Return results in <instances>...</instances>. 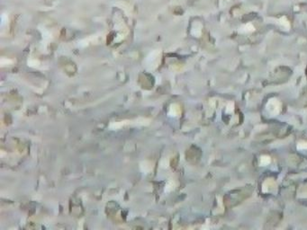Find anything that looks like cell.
<instances>
[{
  "mask_svg": "<svg viewBox=\"0 0 307 230\" xmlns=\"http://www.w3.org/2000/svg\"><path fill=\"white\" fill-rule=\"evenodd\" d=\"M260 163H261V165H267L268 164L270 163V158L269 157H261V160H260Z\"/></svg>",
  "mask_w": 307,
  "mask_h": 230,
  "instance_id": "1",
  "label": "cell"
},
{
  "mask_svg": "<svg viewBox=\"0 0 307 230\" xmlns=\"http://www.w3.org/2000/svg\"><path fill=\"white\" fill-rule=\"evenodd\" d=\"M297 148L298 149H305V148H307V143H305V142L299 143L298 146H297Z\"/></svg>",
  "mask_w": 307,
  "mask_h": 230,
  "instance_id": "2",
  "label": "cell"
}]
</instances>
